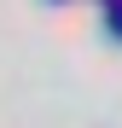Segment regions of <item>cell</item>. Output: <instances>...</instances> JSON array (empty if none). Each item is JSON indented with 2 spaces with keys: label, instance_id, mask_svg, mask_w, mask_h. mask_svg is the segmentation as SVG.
I'll return each instance as SVG.
<instances>
[{
  "label": "cell",
  "instance_id": "6da1fadb",
  "mask_svg": "<svg viewBox=\"0 0 122 128\" xmlns=\"http://www.w3.org/2000/svg\"><path fill=\"white\" fill-rule=\"evenodd\" d=\"M116 35H122V12H116Z\"/></svg>",
  "mask_w": 122,
  "mask_h": 128
}]
</instances>
